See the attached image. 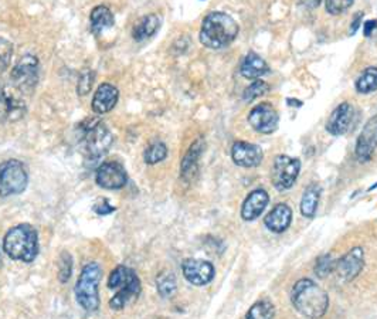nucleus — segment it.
<instances>
[{"label": "nucleus", "instance_id": "obj_5", "mask_svg": "<svg viewBox=\"0 0 377 319\" xmlns=\"http://www.w3.org/2000/svg\"><path fill=\"white\" fill-rule=\"evenodd\" d=\"M112 145V134L98 119H91L83 124V148L90 161H98Z\"/></svg>", "mask_w": 377, "mask_h": 319}, {"label": "nucleus", "instance_id": "obj_14", "mask_svg": "<svg viewBox=\"0 0 377 319\" xmlns=\"http://www.w3.org/2000/svg\"><path fill=\"white\" fill-rule=\"evenodd\" d=\"M364 265V254L360 247L352 249L341 260L336 261L335 271L341 277V280L349 283L362 272Z\"/></svg>", "mask_w": 377, "mask_h": 319}, {"label": "nucleus", "instance_id": "obj_8", "mask_svg": "<svg viewBox=\"0 0 377 319\" xmlns=\"http://www.w3.org/2000/svg\"><path fill=\"white\" fill-rule=\"evenodd\" d=\"M300 162L296 157H291L287 155H280L274 159L271 169V182L274 187L280 192H285L291 189L299 175Z\"/></svg>", "mask_w": 377, "mask_h": 319}, {"label": "nucleus", "instance_id": "obj_34", "mask_svg": "<svg viewBox=\"0 0 377 319\" xmlns=\"http://www.w3.org/2000/svg\"><path fill=\"white\" fill-rule=\"evenodd\" d=\"M94 83V72L93 71H84L81 77L79 78V84H77V93L80 95H86L91 91Z\"/></svg>", "mask_w": 377, "mask_h": 319}, {"label": "nucleus", "instance_id": "obj_38", "mask_svg": "<svg viewBox=\"0 0 377 319\" xmlns=\"http://www.w3.org/2000/svg\"><path fill=\"white\" fill-rule=\"evenodd\" d=\"M321 2L322 0H300V3H303L308 9H316L321 5Z\"/></svg>", "mask_w": 377, "mask_h": 319}, {"label": "nucleus", "instance_id": "obj_36", "mask_svg": "<svg viewBox=\"0 0 377 319\" xmlns=\"http://www.w3.org/2000/svg\"><path fill=\"white\" fill-rule=\"evenodd\" d=\"M376 29H377V20H374V19L367 20V22L364 23V36H366V37H370Z\"/></svg>", "mask_w": 377, "mask_h": 319}, {"label": "nucleus", "instance_id": "obj_28", "mask_svg": "<svg viewBox=\"0 0 377 319\" xmlns=\"http://www.w3.org/2000/svg\"><path fill=\"white\" fill-rule=\"evenodd\" d=\"M166 156H168L166 145L163 142H155L146 148L143 159L147 165H157L162 162L163 159H166Z\"/></svg>", "mask_w": 377, "mask_h": 319}, {"label": "nucleus", "instance_id": "obj_3", "mask_svg": "<svg viewBox=\"0 0 377 319\" xmlns=\"http://www.w3.org/2000/svg\"><path fill=\"white\" fill-rule=\"evenodd\" d=\"M3 250L13 260L31 263L39 254V235L35 228L30 224L10 228L5 235Z\"/></svg>", "mask_w": 377, "mask_h": 319}, {"label": "nucleus", "instance_id": "obj_20", "mask_svg": "<svg viewBox=\"0 0 377 319\" xmlns=\"http://www.w3.org/2000/svg\"><path fill=\"white\" fill-rule=\"evenodd\" d=\"M292 220V210L288 205L280 203L277 205L264 219L267 228L273 233H284Z\"/></svg>", "mask_w": 377, "mask_h": 319}, {"label": "nucleus", "instance_id": "obj_30", "mask_svg": "<svg viewBox=\"0 0 377 319\" xmlns=\"http://www.w3.org/2000/svg\"><path fill=\"white\" fill-rule=\"evenodd\" d=\"M270 90L268 84L266 81H261V79H255V81L248 86L243 94V98L246 102H250L258 97H262L264 94H267Z\"/></svg>", "mask_w": 377, "mask_h": 319}, {"label": "nucleus", "instance_id": "obj_19", "mask_svg": "<svg viewBox=\"0 0 377 319\" xmlns=\"http://www.w3.org/2000/svg\"><path fill=\"white\" fill-rule=\"evenodd\" d=\"M203 149H204V141H203V138H199L192 143V146L188 148V150L186 152L183 161H182V166H180V173L184 180H191L196 175Z\"/></svg>", "mask_w": 377, "mask_h": 319}, {"label": "nucleus", "instance_id": "obj_16", "mask_svg": "<svg viewBox=\"0 0 377 319\" xmlns=\"http://www.w3.org/2000/svg\"><path fill=\"white\" fill-rule=\"evenodd\" d=\"M232 157L234 164L241 168H257L262 162L264 152L255 143L239 141L232 148Z\"/></svg>", "mask_w": 377, "mask_h": 319}, {"label": "nucleus", "instance_id": "obj_25", "mask_svg": "<svg viewBox=\"0 0 377 319\" xmlns=\"http://www.w3.org/2000/svg\"><path fill=\"white\" fill-rule=\"evenodd\" d=\"M356 90L360 94H370L377 90V67H369L359 75Z\"/></svg>", "mask_w": 377, "mask_h": 319}, {"label": "nucleus", "instance_id": "obj_37", "mask_svg": "<svg viewBox=\"0 0 377 319\" xmlns=\"http://www.w3.org/2000/svg\"><path fill=\"white\" fill-rule=\"evenodd\" d=\"M362 19H363V13L362 12H359L355 17H353V22H352V24H351V34H353V33H356L358 31V29H359V26H360V22H362Z\"/></svg>", "mask_w": 377, "mask_h": 319}, {"label": "nucleus", "instance_id": "obj_18", "mask_svg": "<svg viewBox=\"0 0 377 319\" xmlns=\"http://www.w3.org/2000/svg\"><path fill=\"white\" fill-rule=\"evenodd\" d=\"M118 98H120L118 88L112 84L104 83L97 88V91L94 94L93 111L99 115L106 114V112L112 111V108L117 105Z\"/></svg>", "mask_w": 377, "mask_h": 319}, {"label": "nucleus", "instance_id": "obj_27", "mask_svg": "<svg viewBox=\"0 0 377 319\" xmlns=\"http://www.w3.org/2000/svg\"><path fill=\"white\" fill-rule=\"evenodd\" d=\"M275 315V306L268 299L255 302L246 315V319H273Z\"/></svg>", "mask_w": 377, "mask_h": 319}, {"label": "nucleus", "instance_id": "obj_9", "mask_svg": "<svg viewBox=\"0 0 377 319\" xmlns=\"http://www.w3.org/2000/svg\"><path fill=\"white\" fill-rule=\"evenodd\" d=\"M278 112L270 102H261L248 115V123L259 134L270 135L278 128Z\"/></svg>", "mask_w": 377, "mask_h": 319}, {"label": "nucleus", "instance_id": "obj_29", "mask_svg": "<svg viewBox=\"0 0 377 319\" xmlns=\"http://www.w3.org/2000/svg\"><path fill=\"white\" fill-rule=\"evenodd\" d=\"M13 56V45L9 40L0 37V75H2L10 65Z\"/></svg>", "mask_w": 377, "mask_h": 319}, {"label": "nucleus", "instance_id": "obj_4", "mask_svg": "<svg viewBox=\"0 0 377 319\" xmlns=\"http://www.w3.org/2000/svg\"><path fill=\"white\" fill-rule=\"evenodd\" d=\"M101 275L102 270L99 264L90 263L83 268L79 281L75 284V297H77V302L87 312H95L99 308L98 286L101 281Z\"/></svg>", "mask_w": 377, "mask_h": 319}, {"label": "nucleus", "instance_id": "obj_35", "mask_svg": "<svg viewBox=\"0 0 377 319\" xmlns=\"http://www.w3.org/2000/svg\"><path fill=\"white\" fill-rule=\"evenodd\" d=\"M94 210L98 213V215H109L115 210V208H112L106 201H102L99 205L94 206Z\"/></svg>", "mask_w": 377, "mask_h": 319}, {"label": "nucleus", "instance_id": "obj_2", "mask_svg": "<svg viewBox=\"0 0 377 319\" xmlns=\"http://www.w3.org/2000/svg\"><path fill=\"white\" fill-rule=\"evenodd\" d=\"M291 301L299 313L310 319H319L329 306L328 294L308 278L295 283L291 291Z\"/></svg>", "mask_w": 377, "mask_h": 319}, {"label": "nucleus", "instance_id": "obj_15", "mask_svg": "<svg viewBox=\"0 0 377 319\" xmlns=\"http://www.w3.org/2000/svg\"><path fill=\"white\" fill-rule=\"evenodd\" d=\"M353 116H355V109L349 102L337 105L328 119L326 131L335 137L345 135L352 127Z\"/></svg>", "mask_w": 377, "mask_h": 319}, {"label": "nucleus", "instance_id": "obj_33", "mask_svg": "<svg viewBox=\"0 0 377 319\" xmlns=\"http://www.w3.org/2000/svg\"><path fill=\"white\" fill-rule=\"evenodd\" d=\"M355 0H325V6L329 15L337 16L345 13L352 5Z\"/></svg>", "mask_w": 377, "mask_h": 319}, {"label": "nucleus", "instance_id": "obj_23", "mask_svg": "<svg viewBox=\"0 0 377 319\" xmlns=\"http://www.w3.org/2000/svg\"><path fill=\"white\" fill-rule=\"evenodd\" d=\"M90 23H91V30L95 34H101L104 30L114 26V15H112L109 8L104 5L95 6L91 12Z\"/></svg>", "mask_w": 377, "mask_h": 319}, {"label": "nucleus", "instance_id": "obj_22", "mask_svg": "<svg viewBox=\"0 0 377 319\" xmlns=\"http://www.w3.org/2000/svg\"><path fill=\"white\" fill-rule=\"evenodd\" d=\"M241 74L244 78L247 79H257L259 77H262L264 74H267L270 71V67L267 64V61L264 60L262 57H259L255 53H248L243 63H241Z\"/></svg>", "mask_w": 377, "mask_h": 319}, {"label": "nucleus", "instance_id": "obj_10", "mask_svg": "<svg viewBox=\"0 0 377 319\" xmlns=\"http://www.w3.org/2000/svg\"><path fill=\"white\" fill-rule=\"evenodd\" d=\"M95 182L99 187L108 190L122 189L128 182V175L124 166L118 162H104L98 166Z\"/></svg>", "mask_w": 377, "mask_h": 319}, {"label": "nucleus", "instance_id": "obj_13", "mask_svg": "<svg viewBox=\"0 0 377 319\" xmlns=\"http://www.w3.org/2000/svg\"><path fill=\"white\" fill-rule=\"evenodd\" d=\"M376 148H377V115L369 119V123L364 125L362 134L358 138L356 142L358 161L362 164L369 162Z\"/></svg>", "mask_w": 377, "mask_h": 319}, {"label": "nucleus", "instance_id": "obj_26", "mask_svg": "<svg viewBox=\"0 0 377 319\" xmlns=\"http://www.w3.org/2000/svg\"><path fill=\"white\" fill-rule=\"evenodd\" d=\"M157 288H158V293L161 294V297H163V298L172 297L177 288L175 274L168 270L162 271L157 278Z\"/></svg>", "mask_w": 377, "mask_h": 319}, {"label": "nucleus", "instance_id": "obj_17", "mask_svg": "<svg viewBox=\"0 0 377 319\" xmlns=\"http://www.w3.org/2000/svg\"><path fill=\"white\" fill-rule=\"evenodd\" d=\"M268 202H270V196L264 189H257L251 192L243 203L241 217L246 221H252L258 219L268 206Z\"/></svg>", "mask_w": 377, "mask_h": 319}, {"label": "nucleus", "instance_id": "obj_24", "mask_svg": "<svg viewBox=\"0 0 377 319\" xmlns=\"http://www.w3.org/2000/svg\"><path fill=\"white\" fill-rule=\"evenodd\" d=\"M319 197H321V187L316 183L310 185L303 194V201H300V213L308 219H312L318 209Z\"/></svg>", "mask_w": 377, "mask_h": 319}, {"label": "nucleus", "instance_id": "obj_1", "mask_svg": "<svg viewBox=\"0 0 377 319\" xmlns=\"http://www.w3.org/2000/svg\"><path fill=\"white\" fill-rule=\"evenodd\" d=\"M239 36V24L224 12L209 13L200 29V43L213 50H220L230 46Z\"/></svg>", "mask_w": 377, "mask_h": 319}, {"label": "nucleus", "instance_id": "obj_12", "mask_svg": "<svg viewBox=\"0 0 377 319\" xmlns=\"http://www.w3.org/2000/svg\"><path fill=\"white\" fill-rule=\"evenodd\" d=\"M182 271L186 280L193 286H206L214 278V267L204 260L188 258L183 263Z\"/></svg>", "mask_w": 377, "mask_h": 319}, {"label": "nucleus", "instance_id": "obj_7", "mask_svg": "<svg viewBox=\"0 0 377 319\" xmlns=\"http://www.w3.org/2000/svg\"><path fill=\"white\" fill-rule=\"evenodd\" d=\"M12 86L20 94H31L39 81V60L31 54H24L17 64L13 67L12 74Z\"/></svg>", "mask_w": 377, "mask_h": 319}, {"label": "nucleus", "instance_id": "obj_11", "mask_svg": "<svg viewBox=\"0 0 377 319\" xmlns=\"http://www.w3.org/2000/svg\"><path fill=\"white\" fill-rule=\"evenodd\" d=\"M139 294H141V281L136 272L132 268H129L128 277L125 278V281L117 288V294L111 298L109 306L114 311H121L129 302L136 301Z\"/></svg>", "mask_w": 377, "mask_h": 319}, {"label": "nucleus", "instance_id": "obj_6", "mask_svg": "<svg viewBox=\"0 0 377 319\" xmlns=\"http://www.w3.org/2000/svg\"><path fill=\"white\" fill-rule=\"evenodd\" d=\"M29 175L24 165L16 159L0 164V196L9 197L26 190Z\"/></svg>", "mask_w": 377, "mask_h": 319}, {"label": "nucleus", "instance_id": "obj_32", "mask_svg": "<svg viewBox=\"0 0 377 319\" xmlns=\"http://www.w3.org/2000/svg\"><path fill=\"white\" fill-rule=\"evenodd\" d=\"M335 267H336V261L333 260V257L330 254H325L318 258L316 265H315V274L321 278H325L335 270Z\"/></svg>", "mask_w": 377, "mask_h": 319}, {"label": "nucleus", "instance_id": "obj_21", "mask_svg": "<svg viewBox=\"0 0 377 319\" xmlns=\"http://www.w3.org/2000/svg\"><path fill=\"white\" fill-rule=\"evenodd\" d=\"M161 24L162 20L158 15H146L135 23L132 29V37L136 42H145V40L154 37L158 33Z\"/></svg>", "mask_w": 377, "mask_h": 319}, {"label": "nucleus", "instance_id": "obj_31", "mask_svg": "<svg viewBox=\"0 0 377 319\" xmlns=\"http://www.w3.org/2000/svg\"><path fill=\"white\" fill-rule=\"evenodd\" d=\"M72 274V258L70 253L63 251L58 258V280L60 283H67Z\"/></svg>", "mask_w": 377, "mask_h": 319}]
</instances>
